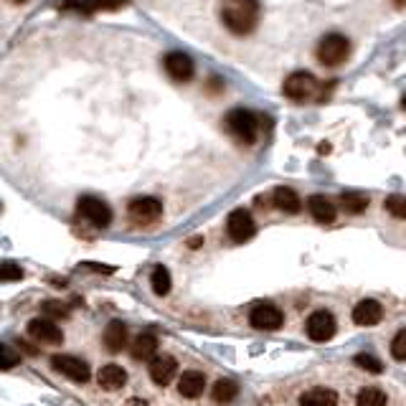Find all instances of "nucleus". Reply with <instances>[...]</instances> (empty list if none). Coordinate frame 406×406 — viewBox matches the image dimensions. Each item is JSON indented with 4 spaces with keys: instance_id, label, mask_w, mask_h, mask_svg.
I'll return each instance as SVG.
<instances>
[{
    "instance_id": "f257e3e1",
    "label": "nucleus",
    "mask_w": 406,
    "mask_h": 406,
    "mask_svg": "<svg viewBox=\"0 0 406 406\" xmlns=\"http://www.w3.org/2000/svg\"><path fill=\"white\" fill-rule=\"evenodd\" d=\"M262 18L259 0H223L221 20L228 31L236 36H249L257 31Z\"/></svg>"
},
{
    "instance_id": "f03ea898",
    "label": "nucleus",
    "mask_w": 406,
    "mask_h": 406,
    "mask_svg": "<svg viewBox=\"0 0 406 406\" xmlns=\"http://www.w3.org/2000/svg\"><path fill=\"white\" fill-rule=\"evenodd\" d=\"M223 125H226L228 135L241 142V145H254L257 142V135H259V120L252 109L236 107L223 117Z\"/></svg>"
},
{
    "instance_id": "7ed1b4c3",
    "label": "nucleus",
    "mask_w": 406,
    "mask_h": 406,
    "mask_svg": "<svg viewBox=\"0 0 406 406\" xmlns=\"http://www.w3.org/2000/svg\"><path fill=\"white\" fill-rule=\"evenodd\" d=\"M350 54V41L340 33H328V36L320 38V44L315 49L317 61L323 66H340Z\"/></svg>"
},
{
    "instance_id": "20e7f679",
    "label": "nucleus",
    "mask_w": 406,
    "mask_h": 406,
    "mask_svg": "<svg viewBox=\"0 0 406 406\" xmlns=\"http://www.w3.org/2000/svg\"><path fill=\"white\" fill-rule=\"evenodd\" d=\"M282 92H285V97L292 102H307V99H312V97H317L320 84H317V79L310 74V71H292V74L285 79Z\"/></svg>"
},
{
    "instance_id": "39448f33",
    "label": "nucleus",
    "mask_w": 406,
    "mask_h": 406,
    "mask_svg": "<svg viewBox=\"0 0 406 406\" xmlns=\"http://www.w3.org/2000/svg\"><path fill=\"white\" fill-rule=\"evenodd\" d=\"M76 214L82 216L87 223H92L94 228H107L109 221H112V211H109V206L102 201V198H94V196L79 198V203H76Z\"/></svg>"
},
{
    "instance_id": "423d86ee",
    "label": "nucleus",
    "mask_w": 406,
    "mask_h": 406,
    "mask_svg": "<svg viewBox=\"0 0 406 406\" xmlns=\"http://www.w3.org/2000/svg\"><path fill=\"white\" fill-rule=\"evenodd\" d=\"M163 214V203L152 196L135 198L130 206H127V216L135 226H147V223H155Z\"/></svg>"
},
{
    "instance_id": "0eeeda50",
    "label": "nucleus",
    "mask_w": 406,
    "mask_h": 406,
    "mask_svg": "<svg viewBox=\"0 0 406 406\" xmlns=\"http://www.w3.org/2000/svg\"><path fill=\"white\" fill-rule=\"evenodd\" d=\"M254 231H257V223H254L252 214H249L247 209H236L228 214L226 219V234L231 241H236V244H244V241H249L254 236Z\"/></svg>"
},
{
    "instance_id": "6e6552de",
    "label": "nucleus",
    "mask_w": 406,
    "mask_h": 406,
    "mask_svg": "<svg viewBox=\"0 0 406 406\" xmlns=\"http://www.w3.org/2000/svg\"><path fill=\"white\" fill-rule=\"evenodd\" d=\"M51 368L54 371H59L61 376H66V379L76 381V383H84V381H89V366L79 358V355H54L51 358Z\"/></svg>"
},
{
    "instance_id": "1a4fd4ad",
    "label": "nucleus",
    "mask_w": 406,
    "mask_h": 406,
    "mask_svg": "<svg viewBox=\"0 0 406 406\" xmlns=\"http://www.w3.org/2000/svg\"><path fill=\"white\" fill-rule=\"evenodd\" d=\"M163 66H165V74L171 76L173 82H178V84L190 82V76H193V71H196L193 59H190L188 54H183V51H171V54L163 59Z\"/></svg>"
},
{
    "instance_id": "9d476101",
    "label": "nucleus",
    "mask_w": 406,
    "mask_h": 406,
    "mask_svg": "<svg viewBox=\"0 0 406 406\" xmlns=\"http://www.w3.org/2000/svg\"><path fill=\"white\" fill-rule=\"evenodd\" d=\"M307 336H310V340H315V343H325V340H330V338L336 336V330H338V325H336V317L330 315L328 310H315L310 317H307Z\"/></svg>"
},
{
    "instance_id": "9b49d317",
    "label": "nucleus",
    "mask_w": 406,
    "mask_h": 406,
    "mask_svg": "<svg viewBox=\"0 0 406 406\" xmlns=\"http://www.w3.org/2000/svg\"><path fill=\"white\" fill-rule=\"evenodd\" d=\"M249 323H252V328H257V330H277V328H282V323H285V315H282V310L274 307V304L259 302V304H254L252 315H249Z\"/></svg>"
},
{
    "instance_id": "f8f14e48",
    "label": "nucleus",
    "mask_w": 406,
    "mask_h": 406,
    "mask_svg": "<svg viewBox=\"0 0 406 406\" xmlns=\"http://www.w3.org/2000/svg\"><path fill=\"white\" fill-rule=\"evenodd\" d=\"M28 336L33 340L44 343V345H59L63 340V333L56 328V325L51 323V320H44V317H36L28 323Z\"/></svg>"
},
{
    "instance_id": "ddd939ff",
    "label": "nucleus",
    "mask_w": 406,
    "mask_h": 406,
    "mask_svg": "<svg viewBox=\"0 0 406 406\" xmlns=\"http://www.w3.org/2000/svg\"><path fill=\"white\" fill-rule=\"evenodd\" d=\"M178 374V363L173 355L163 353V355H155L150 361V379L158 383V386H168Z\"/></svg>"
},
{
    "instance_id": "4468645a",
    "label": "nucleus",
    "mask_w": 406,
    "mask_h": 406,
    "mask_svg": "<svg viewBox=\"0 0 406 406\" xmlns=\"http://www.w3.org/2000/svg\"><path fill=\"white\" fill-rule=\"evenodd\" d=\"M381 317H383V307L376 300H361V302L353 307V323L361 325V328H371V325H379Z\"/></svg>"
},
{
    "instance_id": "2eb2a0df",
    "label": "nucleus",
    "mask_w": 406,
    "mask_h": 406,
    "mask_svg": "<svg viewBox=\"0 0 406 406\" xmlns=\"http://www.w3.org/2000/svg\"><path fill=\"white\" fill-rule=\"evenodd\" d=\"M307 211L317 223H333L338 216V209L333 206V201L325 196H310L307 198Z\"/></svg>"
},
{
    "instance_id": "dca6fc26",
    "label": "nucleus",
    "mask_w": 406,
    "mask_h": 406,
    "mask_svg": "<svg viewBox=\"0 0 406 406\" xmlns=\"http://www.w3.org/2000/svg\"><path fill=\"white\" fill-rule=\"evenodd\" d=\"M125 6V0H66L63 11H79V13H99V11H114Z\"/></svg>"
},
{
    "instance_id": "f3484780",
    "label": "nucleus",
    "mask_w": 406,
    "mask_h": 406,
    "mask_svg": "<svg viewBox=\"0 0 406 406\" xmlns=\"http://www.w3.org/2000/svg\"><path fill=\"white\" fill-rule=\"evenodd\" d=\"M203 388H206V376H203L201 371H185V374L180 376V381H178V391H180V396H185V399L201 396Z\"/></svg>"
},
{
    "instance_id": "a211bd4d",
    "label": "nucleus",
    "mask_w": 406,
    "mask_h": 406,
    "mask_svg": "<svg viewBox=\"0 0 406 406\" xmlns=\"http://www.w3.org/2000/svg\"><path fill=\"white\" fill-rule=\"evenodd\" d=\"M272 203H274V209L285 211V214H300V209H302V201H300V196L292 188H287V185H279V188H274Z\"/></svg>"
},
{
    "instance_id": "6ab92c4d",
    "label": "nucleus",
    "mask_w": 406,
    "mask_h": 406,
    "mask_svg": "<svg viewBox=\"0 0 406 406\" xmlns=\"http://www.w3.org/2000/svg\"><path fill=\"white\" fill-rule=\"evenodd\" d=\"M300 404L302 406H338V393L333 388L315 386L307 388V391L300 396Z\"/></svg>"
},
{
    "instance_id": "aec40b11",
    "label": "nucleus",
    "mask_w": 406,
    "mask_h": 406,
    "mask_svg": "<svg viewBox=\"0 0 406 406\" xmlns=\"http://www.w3.org/2000/svg\"><path fill=\"white\" fill-rule=\"evenodd\" d=\"M97 381H99V386L104 388V391H120L127 383V374L120 366L109 363V366H104L99 374H97Z\"/></svg>"
},
{
    "instance_id": "412c9836",
    "label": "nucleus",
    "mask_w": 406,
    "mask_h": 406,
    "mask_svg": "<svg viewBox=\"0 0 406 406\" xmlns=\"http://www.w3.org/2000/svg\"><path fill=\"white\" fill-rule=\"evenodd\" d=\"M155 350H158V338L152 336V333H140L133 343V358L137 361H152L155 358Z\"/></svg>"
},
{
    "instance_id": "4be33fe9",
    "label": "nucleus",
    "mask_w": 406,
    "mask_h": 406,
    "mask_svg": "<svg viewBox=\"0 0 406 406\" xmlns=\"http://www.w3.org/2000/svg\"><path fill=\"white\" fill-rule=\"evenodd\" d=\"M104 345H107L112 353H120L122 348L127 345V328L125 323H120V320H112V323L107 325V330H104Z\"/></svg>"
},
{
    "instance_id": "5701e85b",
    "label": "nucleus",
    "mask_w": 406,
    "mask_h": 406,
    "mask_svg": "<svg viewBox=\"0 0 406 406\" xmlns=\"http://www.w3.org/2000/svg\"><path fill=\"white\" fill-rule=\"evenodd\" d=\"M340 206L348 214H363L368 209V196L361 193V190H348V193H343L340 196Z\"/></svg>"
},
{
    "instance_id": "b1692460",
    "label": "nucleus",
    "mask_w": 406,
    "mask_h": 406,
    "mask_svg": "<svg viewBox=\"0 0 406 406\" xmlns=\"http://www.w3.org/2000/svg\"><path fill=\"white\" fill-rule=\"evenodd\" d=\"M355 406H386V391L379 386H366L355 396Z\"/></svg>"
},
{
    "instance_id": "393cba45",
    "label": "nucleus",
    "mask_w": 406,
    "mask_h": 406,
    "mask_svg": "<svg viewBox=\"0 0 406 406\" xmlns=\"http://www.w3.org/2000/svg\"><path fill=\"white\" fill-rule=\"evenodd\" d=\"M236 393H239V386H236L231 379H219L214 383V401H219V404H228V401H234Z\"/></svg>"
},
{
    "instance_id": "a878e982",
    "label": "nucleus",
    "mask_w": 406,
    "mask_h": 406,
    "mask_svg": "<svg viewBox=\"0 0 406 406\" xmlns=\"http://www.w3.org/2000/svg\"><path fill=\"white\" fill-rule=\"evenodd\" d=\"M150 285H152V292H155V295H168V292H171V285H173L171 272H168L165 266H155V269H152V277H150Z\"/></svg>"
},
{
    "instance_id": "bb28decb",
    "label": "nucleus",
    "mask_w": 406,
    "mask_h": 406,
    "mask_svg": "<svg viewBox=\"0 0 406 406\" xmlns=\"http://www.w3.org/2000/svg\"><path fill=\"white\" fill-rule=\"evenodd\" d=\"M353 363L358 368H363V371H368V374H381V371H383L381 361L376 358V355H371V353H358L353 358Z\"/></svg>"
},
{
    "instance_id": "cd10ccee",
    "label": "nucleus",
    "mask_w": 406,
    "mask_h": 406,
    "mask_svg": "<svg viewBox=\"0 0 406 406\" xmlns=\"http://www.w3.org/2000/svg\"><path fill=\"white\" fill-rule=\"evenodd\" d=\"M383 209L388 211L391 216H396V219H404L406 221V196H388L386 201H383Z\"/></svg>"
},
{
    "instance_id": "c85d7f7f",
    "label": "nucleus",
    "mask_w": 406,
    "mask_h": 406,
    "mask_svg": "<svg viewBox=\"0 0 406 406\" xmlns=\"http://www.w3.org/2000/svg\"><path fill=\"white\" fill-rule=\"evenodd\" d=\"M391 355L396 361H406V328H401L391 340Z\"/></svg>"
},
{
    "instance_id": "c756f323",
    "label": "nucleus",
    "mask_w": 406,
    "mask_h": 406,
    "mask_svg": "<svg viewBox=\"0 0 406 406\" xmlns=\"http://www.w3.org/2000/svg\"><path fill=\"white\" fill-rule=\"evenodd\" d=\"M16 363H20V353H16L11 345H0V368L11 371Z\"/></svg>"
},
{
    "instance_id": "7c9ffc66",
    "label": "nucleus",
    "mask_w": 406,
    "mask_h": 406,
    "mask_svg": "<svg viewBox=\"0 0 406 406\" xmlns=\"http://www.w3.org/2000/svg\"><path fill=\"white\" fill-rule=\"evenodd\" d=\"M0 279H3V282H16V279H23V269H20V264L3 262V264H0Z\"/></svg>"
},
{
    "instance_id": "2f4dec72",
    "label": "nucleus",
    "mask_w": 406,
    "mask_h": 406,
    "mask_svg": "<svg viewBox=\"0 0 406 406\" xmlns=\"http://www.w3.org/2000/svg\"><path fill=\"white\" fill-rule=\"evenodd\" d=\"M44 310L46 312H51V315H66V304H61V302H44Z\"/></svg>"
},
{
    "instance_id": "473e14b6",
    "label": "nucleus",
    "mask_w": 406,
    "mask_h": 406,
    "mask_svg": "<svg viewBox=\"0 0 406 406\" xmlns=\"http://www.w3.org/2000/svg\"><path fill=\"white\" fill-rule=\"evenodd\" d=\"M84 269H92V272H104V274H112L114 266H107V264H94V262H84Z\"/></svg>"
},
{
    "instance_id": "72a5a7b5",
    "label": "nucleus",
    "mask_w": 406,
    "mask_h": 406,
    "mask_svg": "<svg viewBox=\"0 0 406 406\" xmlns=\"http://www.w3.org/2000/svg\"><path fill=\"white\" fill-rule=\"evenodd\" d=\"M201 244H203V236H193V239H188V247H190V249L201 247Z\"/></svg>"
},
{
    "instance_id": "f704fd0d",
    "label": "nucleus",
    "mask_w": 406,
    "mask_h": 406,
    "mask_svg": "<svg viewBox=\"0 0 406 406\" xmlns=\"http://www.w3.org/2000/svg\"><path fill=\"white\" fill-rule=\"evenodd\" d=\"M393 6H396V8H404V6H406V0H393Z\"/></svg>"
},
{
    "instance_id": "c9c22d12",
    "label": "nucleus",
    "mask_w": 406,
    "mask_h": 406,
    "mask_svg": "<svg viewBox=\"0 0 406 406\" xmlns=\"http://www.w3.org/2000/svg\"><path fill=\"white\" fill-rule=\"evenodd\" d=\"M13 3H25V0H13Z\"/></svg>"
},
{
    "instance_id": "e433bc0d",
    "label": "nucleus",
    "mask_w": 406,
    "mask_h": 406,
    "mask_svg": "<svg viewBox=\"0 0 406 406\" xmlns=\"http://www.w3.org/2000/svg\"><path fill=\"white\" fill-rule=\"evenodd\" d=\"M404 107H406V99H404Z\"/></svg>"
}]
</instances>
